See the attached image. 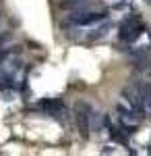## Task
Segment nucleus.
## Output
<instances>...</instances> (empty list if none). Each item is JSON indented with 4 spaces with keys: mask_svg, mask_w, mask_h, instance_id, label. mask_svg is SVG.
Masks as SVG:
<instances>
[{
    "mask_svg": "<svg viewBox=\"0 0 151 156\" xmlns=\"http://www.w3.org/2000/svg\"><path fill=\"white\" fill-rule=\"evenodd\" d=\"M91 115L93 108L89 102H77L75 104V121H77V131L83 140L89 137V131H91Z\"/></svg>",
    "mask_w": 151,
    "mask_h": 156,
    "instance_id": "nucleus-1",
    "label": "nucleus"
},
{
    "mask_svg": "<svg viewBox=\"0 0 151 156\" xmlns=\"http://www.w3.org/2000/svg\"><path fill=\"white\" fill-rule=\"evenodd\" d=\"M108 19V11H72L69 15V23L77 25V27H85V25H93L106 21Z\"/></svg>",
    "mask_w": 151,
    "mask_h": 156,
    "instance_id": "nucleus-2",
    "label": "nucleus"
},
{
    "mask_svg": "<svg viewBox=\"0 0 151 156\" xmlns=\"http://www.w3.org/2000/svg\"><path fill=\"white\" fill-rule=\"evenodd\" d=\"M39 106L44 108V110H48L50 115H60V112H64V110H66V106H64V102H62V100H58V98H50V100H42V102H39Z\"/></svg>",
    "mask_w": 151,
    "mask_h": 156,
    "instance_id": "nucleus-3",
    "label": "nucleus"
},
{
    "mask_svg": "<svg viewBox=\"0 0 151 156\" xmlns=\"http://www.w3.org/2000/svg\"><path fill=\"white\" fill-rule=\"evenodd\" d=\"M87 2H89V0H64L60 6H62V9H72V11H75V9H83V6H87Z\"/></svg>",
    "mask_w": 151,
    "mask_h": 156,
    "instance_id": "nucleus-4",
    "label": "nucleus"
},
{
    "mask_svg": "<svg viewBox=\"0 0 151 156\" xmlns=\"http://www.w3.org/2000/svg\"><path fill=\"white\" fill-rule=\"evenodd\" d=\"M116 112H120V117H133V110H128V108L124 106V104H120V102L116 104Z\"/></svg>",
    "mask_w": 151,
    "mask_h": 156,
    "instance_id": "nucleus-5",
    "label": "nucleus"
},
{
    "mask_svg": "<svg viewBox=\"0 0 151 156\" xmlns=\"http://www.w3.org/2000/svg\"><path fill=\"white\" fill-rule=\"evenodd\" d=\"M102 127H104V129H110V127H112V121H110V115H104V117H102Z\"/></svg>",
    "mask_w": 151,
    "mask_h": 156,
    "instance_id": "nucleus-6",
    "label": "nucleus"
},
{
    "mask_svg": "<svg viewBox=\"0 0 151 156\" xmlns=\"http://www.w3.org/2000/svg\"><path fill=\"white\" fill-rule=\"evenodd\" d=\"M110 152H114V148H112V146H106V148H104V154H110Z\"/></svg>",
    "mask_w": 151,
    "mask_h": 156,
    "instance_id": "nucleus-7",
    "label": "nucleus"
},
{
    "mask_svg": "<svg viewBox=\"0 0 151 156\" xmlns=\"http://www.w3.org/2000/svg\"><path fill=\"white\" fill-rule=\"evenodd\" d=\"M145 2H147V4H149V6H151V0H145Z\"/></svg>",
    "mask_w": 151,
    "mask_h": 156,
    "instance_id": "nucleus-8",
    "label": "nucleus"
},
{
    "mask_svg": "<svg viewBox=\"0 0 151 156\" xmlns=\"http://www.w3.org/2000/svg\"><path fill=\"white\" fill-rule=\"evenodd\" d=\"M147 152H149V154H151V146H149V148H147Z\"/></svg>",
    "mask_w": 151,
    "mask_h": 156,
    "instance_id": "nucleus-9",
    "label": "nucleus"
},
{
    "mask_svg": "<svg viewBox=\"0 0 151 156\" xmlns=\"http://www.w3.org/2000/svg\"><path fill=\"white\" fill-rule=\"evenodd\" d=\"M149 40H151V29H149Z\"/></svg>",
    "mask_w": 151,
    "mask_h": 156,
    "instance_id": "nucleus-10",
    "label": "nucleus"
},
{
    "mask_svg": "<svg viewBox=\"0 0 151 156\" xmlns=\"http://www.w3.org/2000/svg\"><path fill=\"white\" fill-rule=\"evenodd\" d=\"M0 19H2V12H0Z\"/></svg>",
    "mask_w": 151,
    "mask_h": 156,
    "instance_id": "nucleus-11",
    "label": "nucleus"
}]
</instances>
